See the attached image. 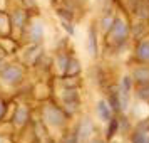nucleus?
Returning <instances> with one entry per match:
<instances>
[{
    "label": "nucleus",
    "instance_id": "nucleus-1",
    "mask_svg": "<svg viewBox=\"0 0 149 143\" xmlns=\"http://www.w3.org/2000/svg\"><path fill=\"white\" fill-rule=\"evenodd\" d=\"M45 120H47L50 125L59 126V125H62V121H64V115H62L57 108H47L45 109Z\"/></svg>",
    "mask_w": 149,
    "mask_h": 143
},
{
    "label": "nucleus",
    "instance_id": "nucleus-2",
    "mask_svg": "<svg viewBox=\"0 0 149 143\" xmlns=\"http://www.w3.org/2000/svg\"><path fill=\"white\" fill-rule=\"evenodd\" d=\"M2 77H3L7 82H17L22 77V71L19 68H15V66H10V68L3 73V76H2Z\"/></svg>",
    "mask_w": 149,
    "mask_h": 143
},
{
    "label": "nucleus",
    "instance_id": "nucleus-3",
    "mask_svg": "<svg viewBox=\"0 0 149 143\" xmlns=\"http://www.w3.org/2000/svg\"><path fill=\"white\" fill-rule=\"evenodd\" d=\"M91 131H92V125H91V121L86 118V120L81 123V126H79V142H81V143L86 142Z\"/></svg>",
    "mask_w": 149,
    "mask_h": 143
},
{
    "label": "nucleus",
    "instance_id": "nucleus-4",
    "mask_svg": "<svg viewBox=\"0 0 149 143\" xmlns=\"http://www.w3.org/2000/svg\"><path fill=\"white\" fill-rule=\"evenodd\" d=\"M97 111H99V115L104 121H111L112 118H111V109H109V104L106 101H99L97 103Z\"/></svg>",
    "mask_w": 149,
    "mask_h": 143
},
{
    "label": "nucleus",
    "instance_id": "nucleus-5",
    "mask_svg": "<svg viewBox=\"0 0 149 143\" xmlns=\"http://www.w3.org/2000/svg\"><path fill=\"white\" fill-rule=\"evenodd\" d=\"M134 77L139 82H149V68H141L134 71Z\"/></svg>",
    "mask_w": 149,
    "mask_h": 143
},
{
    "label": "nucleus",
    "instance_id": "nucleus-6",
    "mask_svg": "<svg viewBox=\"0 0 149 143\" xmlns=\"http://www.w3.org/2000/svg\"><path fill=\"white\" fill-rule=\"evenodd\" d=\"M136 12H137L139 17L148 19V17H149V4H148V2H144V0H141V2H139V5H137V8H136Z\"/></svg>",
    "mask_w": 149,
    "mask_h": 143
},
{
    "label": "nucleus",
    "instance_id": "nucleus-7",
    "mask_svg": "<svg viewBox=\"0 0 149 143\" xmlns=\"http://www.w3.org/2000/svg\"><path fill=\"white\" fill-rule=\"evenodd\" d=\"M137 56L142 61H149V42H142L137 49Z\"/></svg>",
    "mask_w": 149,
    "mask_h": 143
},
{
    "label": "nucleus",
    "instance_id": "nucleus-8",
    "mask_svg": "<svg viewBox=\"0 0 149 143\" xmlns=\"http://www.w3.org/2000/svg\"><path fill=\"white\" fill-rule=\"evenodd\" d=\"M64 99H65L67 104H75V103L79 101L77 93H75L74 89H67V91H64Z\"/></svg>",
    "mask_w": 149,
    "mask_h": 143
},
{
    "label": "nucleus",
    "instance_id": "nucleus-9",
    "mask_svg": "<svg viewBox=\"0 0 149 143\" xmlns=\"http://www.w3.org/2000/svg\"><path fill=\"white\" fill-rule=\"evenodd\" d=\"M114 30H116V34L119 35L121 39L126 37V25H124V22H122L121 19H116L114 20Z\"/></svg>",
    "mask_w": 149,
    "mask_h": 143
},
{
    "label": "nucleus",
    "instance_id": "nucleus-10",
    "mask_svg": "<svg viewBox=\"0 0 149 143\" xmlns=\"http://www.w3.org/2000/svg\"><path fill=\"white\" fill-rule=\"evenodd\" d=\"M89 46H91V54H97V44H95V29L92 27L89 30Z\"/></svg>",
    "mask_w": 149,
    "mask_h": 143
},
{
    "label": "nucleus",
    "instance_id": "nucleus-11",
    "mask_svg": "<svg viewBox=\"0 0 149 143\" xmlns=\"http://www.w3.org/2000/svg\"><path fill=\"white\" fill-rule=\"evenodd\" d=\"M109 103H111L112 109H116V111L121 108V99H119V93H111V96H109Z\"/></svg>",
    "mask_w": 149,
    "mask_h": 143
},
{
    "label": "nucleus",
    "instance_id": "nucleus-12",
    "mask_svg": "<svg viewBox=\"0 0 149 143\" xmlns=\"http://www.w3.org/2000/svg\"><path fill=\"white\" fill-rule=\"evenodd\" d=\"M25 118H27V109L25 108H19L17 115H15V123H17V125H22V123L25 121Z\"/></svg>",
    "mask_w": 149,
    "mask_h": 143
},
{
    "label": "nucleus",
    "instance_id": "nucleus-13",
    "mask_svg": "<svg viewBox=\"0 0 149 143\" xmlns=\"http://www.w3.org/2000/svg\"><path fill=\"white\" fill-rule=\"evenodd\" d=\"M40 37H42V25L40 24H35L34 30H32V39H34V41H39Z\"/></svg>",
    "mask_w": 149,
    "mask_h": 143
},
{
    "label": "nucleus",
    "instance_id": "nucleus-14",
    "mask_svg": "<svg viewBox=\"0 0 149 143\" xmlns=\"http://www.w3.org/2000/svg\"><path fill=\"white\" fill-rule=\"evenodd\" d=\"M117 126H119V121H117V120H111V126H109V131H107V136H109V138H111V136H114Z\"/></svg>",
    "mask_w": 149,
    "mask_h": 143
},
{
    "label": "nucleus",
    "instance_id": "nucleus-15",
    "mask_svg": "<svg viewBox=\"0 0 149 143\" xmlns=\"http://www.w3.org/2000/svg\"><path fill=\"white\" fill-rule=\"evenodd\" d=\"M69 64H70V66H67V71H65V73H69V74H74V73H77V71L81 69L79 64H77V61H70Z\"/></svg>",
    "mask_w": 149,
    "mask_h": 143
},
{
    "label": "nucleus",
    "instance_id": "nucleus-16",
    "mask_svg": "<svg viewBox=\"0 0 149 143\" xmlns=\"http://www.w3.org/2000/svg\"><path fill=\"white\" fill-rule=\"evenodd\" d=\"M144 138H146V135H144L142 131H137V133H134V136H132V143H142Z\"/></svg>",
    "mask_w": 149,
    "mask_h": 143
},
{
    "label": "nucleus",
    "instance_id": "nucleus-17",
    "mask_svg": "<svg viewBox=\"0 0 149 143\" xmlns=\"http://www.w3.org/2000/svg\"><path fill=\"white\" fill-rule=\"evenodd\" d=\"M57 14L61 15V17H65L67 20H70V19H72V14H70L69 10H65V8H59V10H57Z\"/></svg>",
    "mask_w": 149,
    "mask_h": 143
},
{
    "label": "nucleus",
    "instance_id": "nucleus-18",
    "mask_svg": "<svg viewBox=\"0 0 149 143\" xmlns=\"http://www.w3.org/2000/svg\"><path fill=\"white\" fill-rule=\"evenodd\" d=\"M62 27L65 29V30H67L69 34H74V29L70 27V24H69V20L65 22V20H62Z\"/></svg>",
    "mask_w": 149,
    "mask_h": 143
},
{
    "label": "nucleus",
    "instance_id": "nucleus-19",
    "mask_svg": "<svg viewBox=\"0 0 149 143\" xmlns=\"http://www.w3.org/2000/svg\"><path fill=\"white\" fill-rule=\"evenodd\" d=\"M139 96H141L142 99H149V88H146V89L142 88L141 93H139Z\"/></svg>",
    "mask_w": 149,
    "mask_h": 143
},
{
    "label": "nucleus",
    "instance_id": "nucleus-20",
    "mask_svg": "<svg viewBox=\"0 0 149 143\" xmlns=\"http://www.w3.org/2000/svg\"><path fill=\"white\" fill-rule=\"evenodd\" d=\"M122 88L131 89V77H127V76H126V77L122 79Z\"/></svg>",
    "mask_w": 149,
    "mask_h": 143
},
{
    "label": "nucleus",
    "instance_id": "nucleus-21",
    "mask_svg": "<svg viewBox=\"0 0 149 143\" xmlns=\"http://www.w3.org/2000/svg\"><path fill=\"white\" fill-rule=\"evenodd\" d=\"M111 22H112V19H111V17H107V19H104V22H102V24H104V29H106V30H109V29L112 27V25H109Z\"/></svg>",
    "mask_w": 149,
    "mask_h": 143
},
{
    "label": "nucleus",
    "instance_id": "nucleus-22",
    "mask_svg": "<svg viewBox=\"0 0 149 143\" xmlns=\"http://www.w3.org/2000/svg\"><path fill=\"white\" fill-rule=\"evenodd\" d=\"M142 29H144V25H142V24H137L134 27V35H139L142 32Z\"/></svg>",
    "mask_w": 149,
    "mask_h": 143
},
{
    "label": "nucleus",
    "instance_id": "nucleus-23",
    "mask_svg": "<svg viewBox=\"0 0 149 143\" xmlns=\"http://www.w3.org/2000/svg\"><path fill=\"white\" fill-rule=\"evenodd\" d=\"M2 113H3V104L0 103V116H2Z\"/></svg>",
    "mask_w": 149,
    "mask_h": 143
},
{
    "label": "nucleus",
    "instance_id": "nucleus-24",
    "mask_svg": "<svg viewBox=\"0 0 149 143\" xmlns=\"http://www.w3.org/2000/svg\"><path fill=\"white\" fill-rule=\"evenodd\" d=\"M92 143H104V142H102V140H99V138H97V140H92Z\"/></svg>",
    "mask_w": 149,
    "mask_h": 143
},
{
    "label": "nucleus",
    "instance_id": "nucleus-25",
    "mask_svg": "<svg viewBox=\"0 0 149 143\" xmlns=\"http://www.w3.org/2000/svg\"><path fill=\"white\" fill-rule=\"evenodd\" d=\"M67 143H75V140H74V138H70V140H69Z\"/></svg>",
    "mask_w": 149,
    "mask_h": 143
},
{
    "label": "nucleus",
    "instance_id": "nucleus-26",
    "mask_svg": "<svg viewBox=\"0 0 149 143\" xmlns=\"http://www.w3.org/2000/svg\"><path fill=\"white\" fill-rule=\"evenodd\" d=\"M142 143H149V138H144V142Z\"/></svg>",
    "mask_w": 149,
    "mask_h": 143
},
{
    "label": "nucleus",
    "instance_id": "nucleus-27",
    "mask_svg": "<svg viewBox=\"0 0 149 143\" xmlns=\"http://www.w3.org/2000/svg\"><path fill=\"white\" fill-rule=\"evenodd\" d=\"M52 2H55V0H52Z\"/></svg>",
    "mask_w": 149,
    "mask_h": 143
}]
</instances>
